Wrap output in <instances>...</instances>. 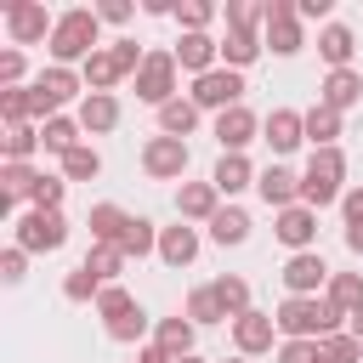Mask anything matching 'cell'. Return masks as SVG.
Segmentation results:
<instances>
[{"mask_svg": "<svg viewBox=\"0 0 363 363\" xmlns=\"http://www.w3.org/2000/svg\"><path fill=\"white\" fill-rule=\"evenodd\" d=\"M210 289H216V301H221L227 318H244V312H250V284H244V278H216Z\"/></svg>", "mask_w": 363, "mask_h": 363, "instance_id": "36", "label": "cell"}, {"mask_svg": "<svg viewBox=\"0 0 363 363\" xmlns=\"http://www.w3.org/2000/svg\"><path fill=\"white\" fill-rule=\"evenodd\" d=\"M335 136H340V113L318 102V108L306 113V142H312V147H335Z\"/></svg>", "mask_w": 363, "mask_h": 363, "instance_id": "32", "label": "cell"}, {"mask_svg": "<svg viewBox=\"0 0 363 363\" xmlns=\"http://www.w3.org/2000/svg\"><path fill=\"white\" fill-rule=\"evenodd\" d=\"M278 363H318V340H284Z\"/></svg>", "mask_w": 363, "mask_h": 363, "instance_id": "45", "label": "cell"}, {"mask_svg": "<svg viewBox=\"0 0 363 363\" xmlns=\"http://www.w3.org/2000/svg\"><path fill=\"white\" fill-rule=\"evenodd\" d=\"M187 318H193V323H221L227 312H221L216 289H193V295H187Z\"/></svg>", "mask_w": 363, "mask_h": 363, "instance_id": "41", "label": "cell"}, {"mask_svg": "<svg viewBox=\"0 0 363 363\" xmlns=\"http://www.w3.org/2000/svg\"><path fill=\"white\" fill-rule=\"evenodd\" d=\"M17 79H23V57H17V51H0V85L11 91Z\"/></svg>", "mask_w": 363, "mask_h": 363, "instance_id": "47", "label": "cell"}, {"mask_svg": "<svg viewBox=\"0 0 363 363\" xmlns=\"http://www.w3.org/2000/svg\"><path fill=\"white\" fill-rule=\"evenodd\" d=\"M142 170H147L153 182H176V176L187 170V142H182V136H153V142L142 147Z\"/></svg>", "mask_w": 363, "mask_h": 363, "instance_id": "10", "label": "cell"}, {"mask_svg": "<svg viewBox=\"0 0 363 363\" xmlns=\"http://www.w3.org/2000/svg\"><path fill=\"white\" fill-rule=\"evenodd\" d=\"M193 125H199V102L193 96H176V102L159 108V136H187Z\"/></svg>", "mask_w": 363, "mask_h": 363, "instance_id": "27", "label": "cell"}, {"mask_svg": "<svg viewBox=\"0 0 363 363\" xmlns=\"http://www.w3.org/2000/svg\"><path fill=\"white\" fill-rule=\"evenodd\" d=\"M74 91H79V74H74V68H45V74L28 85V102H34L40 119H57V108H62Z\"/></svg>", "mask_w": 363, "mask_h": 363, "instance_id": "8", "label": "cell"}, {"mask_svg": "<svg viewBox=\"0 0 363 363\" xmlns=\"http://www.w3.org/2000/svg\"><path fill=\"white\" fill-rule=\"evenodd\" d=\"M210 182H216V193H227V199H233V193L255 187V170H250V159H244V153H221V164H216V176H210Z\"/></svg>", "mask_w": 363, "mask_h": 363, "instance_id": "24", "label": "cell"}, {"mask_svg": "<svg viewBox=\"0 0 363 363\" xmlns=\"http://www.w3.org/2000/svg\"><path fill=\"white\" fill-rule=\"evenodd\" d=\"M323 108H335V113H346V108H357L363 102V74H352V68H335L329 79H323V96H318Z\"/></svg>", "mask_w": 363, "mask_h": 363, "instance_id": "19", "label": "cell"}, {"mask_svg": "<svg viewBox=\"0 0 363 363\" xmlns=\"http://www.w3.org/2000/svg\"><path fill=\"white\" fill-rule=\"evenodd\" d=\"M340 210H346V227H363V187H352L340 199Z\"/></svg>", "mask_w": 363, "mask_h": 363, "instance_id": "48", "label": "cell"}, {"mask_svg": "<svg viewBox=\"0 0 363 363\" xmlns=\"http://www.w3.org/2000/svg\"><path fill=\"white\" fill-rule=\"evenodd\" d=\"M346 250H352V255H363V227H346Z\"/></svg>", "mask_w": 363, "mask_h": 363, "instance_id": "51", "label": "cell"}, {"mask_svg": "<svg viewBox=\"0 0 363 363\" xmlns=\"http://www.w3.org/2000/svg\"><path fill=\"white\" fill-rule=\"evenodd\" d=\"M329 301L352 318V312L363 306V272H335V278H329Z\"/></svg>", "mask_w": 363, "mask_h": 363, "instance_id": "33", "label": "cell"}, {"mask_svg": "<svg viewBox=\"0 0 363 363\" xmlns=\"http://www.w3.org/2000/svg\"><path fill=\"white\" fill-rule=\"evenodd\" d=\"M216 57H221V45H216L210 34H182V40H176V68L210 74V68H216Z\"/></svg>", "mask_w": 363, "mask_h": 363, "instance_id": "20", "label": "cell"}, {"mask_svg": "<svg viewBox=\"0 0 363 363\" xmlns=\"http://www.w3.org/2000/svg\"><path fill=\"white\" fill-rule=\"evenodd\" d=\"M125 227H130V216H125L119 204H96V210H91V238H96V244H119Z\"/></svg>", "mask_w": 363, "mask_h": 363, "instance_id": "30", "label": "cell"}, {"mask_svg": "<svg viewBox=\"0 0 363 363\" xmlns=\"http://www.w3.org/2000/svg\"><path fill=\"white\" fill-rule=\"evenodd\" d=\"M96 23H102V17L85 11V6H74V11L57 17V28H51V57H57V68L96 57Z\"/></svg>", "mask_w": 363, "mask_h": 363, "instance_id": "2", "label": "cell"}, {"mask_svg": "<svg viewBox=\"0 0 363 363\" xmlns=\"http://www.w3.org/2000/svg\"><path fill=\"white\" fill-rule=\"evenodd\" d=\"M295 255L301 250H312V238H318V210H306V204H289V210H278V227H272Z\"/></svg>", "mask_w": 363, "mask_h": 363, "instance_id": "17", "label": "cell"}, {"mask_svg": "<svg viewBox=\"0 0 363 363\" xmlns=\"http://www.w3.org/2000/svg\"><path fill=\"white\" fill-rule=\"evenodd\" d=\"M255 193H261L272 210H289V204H301V176H295L289 164H267V170L255 176Z\"/></svg>", "mask_w": 363, "mask_h": 363, "instance_id": "16", "label": "cell"}, {"mask_svg": "<svg viewBox=\"0 0 363 363\" xmlns=\"http://www.w3.org/2000/svg\"><path fill=\"white\" fill-rule=\"evenodd\" d=\"M96 170H102V153H96V147H85V142L62 159V176H68V182H91Z\"/></svg>", "mask_w": 363, "mask_h": 363, "instance_id": "38", "label": "cell"}, {"mask_svg": "<svg viewBox=\"0 0 363 363\" xmlns=\"http://www.w3.org/2000/svg\"><path fill=\"white\" fill-rule=\"evenodd\" d=\"M340 182H346V153H340V147H312V164H306V176H301V204H306V210H323V204L346 199Z\"/></svg>", "mask_w": 363, "mask_h": 363, "instance_id": "3", "label": "cell"}, {"mask_svg": "<svg viewBox=\"0 0 363 363\" xmlns=\"http://www.w3.org/2000/svg\"><path fill=\"white\" fill-rule=\"evenodd\" d=\"M363 357V340L346 329V335H323L318 340V363H357Z\"/></svg>", "mask_w": 363, "mask_h": 363, "instance_id": "34", "label": "cell"}, {"mask_svg": "<svg viewBox=\"0 0 363 363\" xmlns=\"http://www.w3.org/2000/svg\"><path fill=\"white\" fill-rule=\"evenodd\" d=\"M267 45L278 57L301 51V11H295V0H267Z\"/></svg>", "mask_w": 363, "mask_h": 363, "instance_id": "9", "label": "cell"}, {"mask_svg": "<svg viewBox=\"0 0 363 363\" xmlns=\"http://www.w3.org/2000/svg\"><path fill=\"white\" fill-rule=\"evenodd\" d=\"M28 199H34V210H62V182L40 170V182H34V193H28Z\"/></svg>", "mask_w": 363, "mask_h": 363, "instance_id": "44", "label": "cell"}, {"mask_svg": "<svg viewBox=\"0 0 363 363\" xmlns=\"http://www.w3.org/2000/svg\"><path fill=\"white\" fill-rule=\"evenodd\" d=\"M216 17V6H204V0H187V6H176V23L187 28V34H204V23Z\"/></svg>", "mask_w": 363, "mask_h": 363, "instance_id": "42", "label": "cell"}, {"mask_svg": "<svg viewBox=\"0 0 363 363\" xmlns=\"http://www.w3.org/2000/svg\"><path fill=\"white\" fill-rule=\"evenodd\" d=\"M96 17H102V23H125L130 6H125V0H108V6H96Z\"/></svg>", "mask_w": 363, "mask_h": 363, "instance_id": "49", "label": "cell"}, {"mask_svg": "<svg viewBox=\"0 0 363 363\" xmlns=\"http://www.w3.org/2000/svg\"><path fill=\"white\" fill-rule=\"evenodd\" d=\"M102 289H108V284H102V278H96L85 261H79V267L62 278V295H68V301H91V295H102Z\"/></svg>", "mask_w": 363, "mask_h": 363, "instance_id": "40", "label": "cell"}, {"mask_svg": "<svg viewBox=\"0 0 363 363\" xmlns=\"http://www.w3.org/2000/svg\"><path fill=\"white\" fill-rule=\"evenodd\" d=\"M272 335H278V318H267V312H244V318H233V346L244 352V357H261V352H272Z\"/></svg>", "mask_w": 363, "mask_h": 363, "instance_id": "12", "label": "cell"}, {"mask_svg": "<svg viewBox=\"0 0 363 363\" xmlns=\"http://www.w3.org/2000/svg\"><path fill=\"white\" fill-rule=\"evenodd\" d=\"M278 278H284V289H289V295H318L335 272L323 267V255H318V250H301V255H289V261H284V272H278Z\"/></svg>", "mask_w": 363, "mask_h": 363, "instance_id": "11", "label": "cell"}, {"mask_svg": "<svg viewBox=\"0 0 363 363\" xmlns=\"http://www.w3.org/2000/svg\"><path fill=\"white\" fill-rule=\"evenodd\" d=\"M34 147H40V130H28V125H6V164H28Z\"/></svg>", "mask_w": 363, "mask_h": 363, "instance_id": "37", "label": "cell"}, {"mask_svg": "<svg viewBox=\"0 0 363 363\" xmlns=\"http://www.w3.org/2000/svg\"><path fill=\"white\" fill-rule=\"evenodd\" d=\"M119 79H125V68H119L113 45H108V51H96V57H85V85H91V91H113Z\"/></svg>", "mask_w": 363, "mask_h": 363, "instance_id": "29", "label": "cell"}, {"mask_svg": "<svg viewBox=\"0 0 363 363\" xmlns=\"http://www.w3.org/2000/svg\"><path fill=\"white\" fill-rule=\"evenodd\" d=\"M85 267H91L102 284H113L119 267H125V250H119V244H91V250H85Z\"/></svg>", "mask_w": 363, "mask_h": 363, "instance_id": "35", "label": "cell"}, {"mask_svg": "<svg viewBox=\"0 0 363 363\" xmlns=\"http://www.w3.org/2000/svg\"><path fill=\"white\" fill-rule=\"evenodd\" d=\"M23 255H28V250H17V244L0 255V278H6V284H23Z\"/></svg>", "mask_w": 363, "mask_h": 363, "instance_id": "46", "label": "cell"}, {"mask_svg": "<svg viewBox=\"0 0 363 363\" xmlns=\"http://www.w3.org/2000/svg\"><path fill=\"white\" fill-rule=\"evenodd\" d=\"M318 51H323V62H329V74L335 68H352V28H340V23H329L323 34H318Z\"/></svg>", "mask_w": 363, "mask_h": 363, "instance_id": "25", "label": "cell"}, {"mask_svg": "<svg viewBox=\"0 0 363 363\" xmlns=\"http://www.w3.org/2000/svg\"><path fill=\"white\" fill-rule=\"evenodd\" d=\"M352 335H357V340H363V306H357V312H352Z\"/></svg>", "mask_w": 363, "mask_h": 363, "instance_id": "52", "label": "cell"}, {"mask_svg": "<svg viewBox=\"0 0 363 363\" xmlns=\"http://www.w3.org/2000/svg\"><path fill=\"white\" fill-rule=\"evenodd\" d=\"M193 255H199V233H193L187 221H182V227H164V233H159V261H164V267H187Z\"/></svg>", "mask_w": 363, "mask_h": 363, "instance_id": "22", "label": "cell"}, {"mask_svg": "<svg viewBox=\"0 0 363 363\" xmlns=\"http://www.w3.org/2000/svg\"><path fill=\"white\" fill-rule=\"evenodd\" d=\"M96 312L108 318V335H113V340H142V335H147V312H142L119 284H108V289L96 295Z\"/></svg>", "mask_w": 363, "mask_h": 363, "instance_id": "4", "label": "cell"}, {"mask_svg": "<svg viewBox=\"0 0 363 363\" xmlns=\"http://www.w3.org/2000/svg\"><path fill=\"white\" fill-rule=\"evenodd\" d=\"M295 11H301V17H323V11H329V0H295Z\"/></svg>", "mask_w": 363, "mask_h": 363, "instance_id": "50", "label": "cell"}, {"mask_svg": "<svg viewBox=\"0 0 363 363\" xmlns=\"http://www.w3.org/2000/svg\"><path fill=\"white\" fill-rule=\"evenodd\" d=\"M113 125H119V102H113V91H91V96L79 102V130L102 136V130H113Z\"/></svg>", "mask_w": 363, "mask_h": 363, "instance_id": "21", "label": "cell"}, {"mask_svg": "<svg viewBox=\"0 0 363 363\" xmlns=\"http://www.w3.org/2000/svg\"><path fill=\"white\" fill-rule=\"evenodd\" d=\"M221 57H227V68H250V62L261 57V34H255V28H227Z\"/></svg>", "mask_w": 363, "mask_h": 363, "instance_id": "26", "label": "cell"}, {"mask_svg": "<svg viewBox=\"0 0 363 363\" xmlns=\"http://www.w3.org/2000/svg\"><path fill=\"white\" fill-rule=\"evenodd\" d=\"M136 96L153 102V108L176 102V51H147V62L136 74Z\"/></svg>", "mask_w": 363, "mask_h": 363, "instance_id": "5", "label": "cell"}, {"mask_svg": "<svg viewBox=\"0 0 363 363\" xmlns=\"http://www.w3.org/2000/svg\"><path fill=\"white\" fill-rule=\"evenodd\" d=\"M221 193H216V182H182V193H176V210H182V221H216V204Z\"/></svg>", "mask_w": 363, "mask_h": 363, "instance_id": "18", "label": "cell"}, {"mask_svg": "<svg viewBox=\"0 0 363 363\" xmlns=\"http://www.w3.org/2000/svg\"><path fill=\"white\" fill-rule=\"evenodd\" d=\"M255 113L238 102V108H227V113H216V142H221V153H244L250 142H255Z\"/></svg>", "mask_w": 363, "mask_h": 363, "instance_id": "14", "label": "cell"}, {"mask_svg": "<svg viewBox=\"0 0 363 363\" xmlns=\"http://www.w3.org/2000/svg\"><path fill=\"white\" fill-rule=\"evenodd\" d=\"M0 113H6V125H23L28 113H34V102H28V91H0Z\"/></svg>", "mask_w": 363, "mask_h": 363, "instance_id": "43", "label": "cell"}, {"mask_svg": "<svg viewBox=\"0 0 363 363\" xmlns=\"http://www.w3.org/2000/svg\"><path fill=\"white\" fill-rule=\"evenodd\" d=\"M210 238H216V244H244V238H250V216H244L238 204L216 210V221H210Z\"/></svg>", "mask_w": 363, "mask_h": 363, "instance_id": "31", "label": "cell"}, {"mask_svg": "<svg viewBox=\"0 0 363 363\" xmlns=\"http://www.w3.org/2000/svg\"><path fill=\"white\" fill-rule=\"evenodd\" d=\"M40 147H45V153H57V159H68V153L79 147V125H74V119H62V113H57V119H45V125H40Z\"/></svg>", "mask_w": 363, "mask_h": 363, "instance_id": "28", "label": "cell"}, {"mask_svg": "<svg viewBox=\"0 0 363 363\" xmlns=\"http://www.w3.org/2000/svg\"><path fill=\"white\" fill-rule=\"evenodd\" d=\"M238 96H244V74H238V68H210V74L193 79V102H199V108L227 113V108H238Z\"/></svg>", "mask_w": 363, "mask_h": 363, "instance_id": "6", "label": "cell"}, {"mask_svg": "<svg viewBox=\"0 0 363 363\" xmlns=\"http://www.w3.org/2000/svg\"><path fill=\"white\" fill-rule=\"evenodd\" d=\"M193 318H159V329H153V346L159 352H170V357H193Z\"/></svg>", "mask_w": 363, "mask_h": 363, "instance_id": "23", "label": "cell"}, {"mask_svg": "<svg viewBox=\"0 0 363 363\" xmlns=\"http://www.w3.org/2000/svg\"><path fill=\"white\" fill-rule=\"evenodd\" d=\"M182 363H199V357H182Z\"/></svg>", "mask_w": 363, "mask_h": 363, "instance_id": "53", "label": "cell"}, {"mask_svg": "<svg viewBox=\"0 0 363 363\" xmlns=\"http://www.w3.org/2000/svg\"><path fill=\"white\" fill-rule=\"evenodd\" d=\"M6 23H11V40H17V45H34V40H45V34L57 28L40 0H11V6H6Z\"/></svg>", "mask_w": 363, "mask_h": 363, "instance_id": "13", "label": "cell"}, {"mask_svg": "<svg viewBox=\"0 0 363 363\" xmlns=\"http://www.w3.org/2000/svg\"><path fill=\"white\" fill-rule=\"evenodd\" d=\"M119 250H125V255H147V250H159V233H153V221H142V216H130V227H125V238H119Z\"/></svg>", "mask_w": 363, "mask_h": 363, "instance_id": "39", "label": "cell"}, {"mask_svg": "<svg viewBox=\"0 0 363 363\" xmlns=\"http://www.w3.org/2000/svg\"><path fill=\"white\" fill-rule=\"evenodd\" d=\"M261 130H267V147H272V153H295V147L306 142V113H295V108H272Z\"/></svg>", "mask_w": 363, "mask_h": 363, "instance_id": "15", "label": "cell"}, {"mask_svg": "<svg viewBox=\"0 0 363 363\" xmlns=\"http://www.w3.org/2000/svg\"><path fill=\"white\" fill-rule=\"evenodd\" d=\"M62 238H68L62 210H28V216H17V250H62Z\"/></svg>", "mask_w": 363, "mask_h": 363, "instance_id": "7", "label": "cell"}, {"mask_svg": "<svg viewBox=\"0 0 363 363\" xmlns=\"http://www.w3.org/2000/svg\"><path fill=\"white\" fill-rule=\"evenodd\" d=\"M272 318H278V335H289V340H323V335H340L346 312L329 295H289Z\"/></svg>", "mask_w": 363, "mask_h": 363, "instance_id": "1", "label": "cell"}]
</instances>
